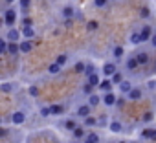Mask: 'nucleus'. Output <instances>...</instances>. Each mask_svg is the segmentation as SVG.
I'll return each mask as SVG.
<instances>
[{"mask_svg":"<svg viewBox=\"0 0 156 143\" xmlns=\"http://www.w3.org/2000/svg\"><path fill=\"white\" fill-rule=\"evenodd\" d=\"M154 134H156V130H154V128H145V130L141 132V138H143V139H152V138H154Z\"/></svg>","mask_w":156,"mask_h":143,"instance_id":"nucleus-21","label":"nucleus"},{"mask_svg":"<svg viewBox=\"0 0 156 143\" xmlns=\"http://www.w3.org/2000/svg\"><path fill=\"white\" fill-rule=\"evenodd\" d=\"M98 123H99V121H98L94 116H87V117H85V125H87V127H96Z\"/></svg>","mask_w":156,"mask_h":143,"instance_id":"nucleus-25","label":"nucleus"},{"mask_svg":"<svg viewBox=\"0 0 156 143\" xmlns=\"http://www.w3.org/2000/svg\"><path fill=\"white\" fill-rule=\"evenodd\" d=\"M8 48H9V42L6 39L0 40V53H8Z\"/></svg>","mask_w":156,"mask_h":143,"instance_id":"nucleus-30","label":"nucleus"},{"mask_svg":"<svg viewBox=\"0 0 156 143\" xmlns=\"http://www.w3.org/2000/svg\"><path fill=\"white\" fill-rule=\"evenodd\" d=\"M110 79H112V83H114V85H119V83L123 81V74H121V72H116V74H114Z\"/></svg>","mask_w":156,"mask_h":143,"instance_id":"nucleus-29","label":"nucleus"},{"mask_svg":"<svg viewBox=\"0 0 156 143\" xmlns=\"http://www.w3.org/2000/svg\"><path fill=\"white\" fill-rule=\"evenodd\" d=\"M130 90H132V85H130L129 81H121V83H119V92H121V94H129Z\"/></svg>","mask_w":156,"mask_h":143,"instance_id":"nucleus-16","label":"nucleus"},{"mask_svg":"<svg viewBox=\"0 0 156 143\" xmlns=\"http://www.w3.org/2000/svg\"><path fill=\"white\" fill-rule=\"evenodd\" d=\"M6 136H8V130L2 128V130H0V138H6Z\"/></svg>","mask_w":156,"mask_h":143,"instance_id":"nucleus-45","label":"nucleus"},{"mask_svg":"<svg viewBox=\"0 0 156 143\" xmlns=\"http://www.w3.org/2000/svg\"><path fill=\"white\" fill-rule=\"evenodd\" d=\"M136 57H138V61H140V64H147V62H149V55H147L145 51H140V53H138Z\"/></svg>","mask_w":156,"mask_h":143,"instance_id":"nucleus-28","label":"nucleus"},{"mask_svg":"<svg viewBox=\"0 0 156 143\" xmlns=\"http://www.w3.org/2000/svg\"><path fill=\"white\" fill-rule=\"evenodd\" d=\"M149 15H151V9H149L147 6L140 9V17H141V19H149Z\"/></svg>","mask_w":156,"mask_h":143,"instance_id":"nucleus-34","label":"nucleus"},{"mask_svg":"<svg viewBox=\"0 0 156 143\" xmlns=\"http://www.w3.org/2000/svg\"><path fill=\"white\" fill-rule=\"evenodd\" d=\"M31 48H33V44H31V40H30V39H26V40H22V42H20V53H30V51H31Z\"/></svg>","mask_w":156,"mask_h":143,"instance_id":"nucleus-10","label":"nucleus"},{"mask_svg":"<svg viewBox=\"0 0 156 143\" xmlns=\"http://www.w3.org/2000/svg\"><path fill=\"white\" fill-rule=\"evenodd\" d=\"M13 90H15V86L11 83H2V85H0V92H4V94H9Z\"/></svg>","mask_w":156,"mask_h":143,"instance_id":"nucleus-22","label":"nucleus"},{"mask_svg":"<svg viewBox=\"0 0 156 143\" xmlns=\"http://www.w3.org/2000/svg\"><path fill=\"white\" fill-rule=\"evenodd\" d=\"M123 53H125L123 46H114V48H112V57H114V59H121Z\"/></svg>","mask_w":156,"mask_h":143,"instance_id":"nucleus-14","label":"nucleus"},{"mask_svg":"<svg viewBox=\"0 0 156 143\" xmlns=\"http://www.w3.org/2000/svg\"><path fill=\"white\" fill-rule=\"evenodd\" d=\"M141 96H143V92H141L140 88H132V90L127 94V99H130V101H140Z\"/></svg>","mask_w":156,"mask_h":143,"instance_id":"nucleus-7","label":"nucleus"},{"mask_svg":"<svg viewBox=\"0 0 156 143\" xmlns=\"http://www.w3.org/2000/svg\"><path fill=\"white\" fill-rule=\"evenodd\" d=\"M119 143H127V141H119Z\"/></svg>","mask_w":156,"mask_h":143,"instance_id":"nucleus-49","label":"nucleus"},{"mask_svg":"<svg viewBox=\"0 0 156 143\" xmlns=\"http://www.w3.org/2000/svg\"><path fill=\"white\" fill-rule=\"evenodd\" d=\"M85 68H87V64H85V62H81V61H79V62H75V66H73V70L77 72V74H81V72H85Z\"/></svg>","mask_w":156,"mask_h":143,"instance_id":"nucleus-33","label":"nucleus"},{"mask_svg":"<svg viewBox=\"0 0 156 143\" xmlns=\"http://www.w3.org/2000/svg\"><path fill=\"white\" fill-rule=\"evenodd\" d=\"M94 72H96L94 64H87V68H85V74H87V75H90V74H94Z\"/></svg>","mask_w":156,"mask_h":143,"instance_id":"nucleus-40","label":"nucleus"},{"mask_svg":"<svg viewBox=\"0 0 156 143\" xmlns=\"http://www.w3.org/2000/svg\"><path fill=\"white\" fill-rule=\"evenodd\" d=\"M64 128H66V130H70V132H73V130L77 128L75 119H66V121H64Z\"/></svg>","mask_w":156,"mask_h":143,"instance_id":"nucleus-20","label":"nucleus"},{"mask_svg":"<svg viewBox=\"0 0 156 143\" xmlns=\"http://www.w3.org/2000/svg\"><path fill=\"white\" fill-rule=\"evenodd\" d=\"M15 22H17V11H15V9H11V8H8V9L4 11V24L11 28Z\"/></svg>","mask_w":156,"mask_h":143,"instance_id":"nucleus-1","label":"nucleus"},{"mask_svg":"<svg viewBox=\"0 0 156 143\" xmlns=\"http://www.w3.org/2000/svg\"><path fill=\"white\" fill-rule=\"evenodd\" d=\"M108 128H110V132H114V134H118V132H123V127H121V123L119 121H110V125H108Z\"/></svg>","mask_w":156,"mask_h":143,"instance_id":"nucleus-12","label":"nucleus"},{"mask_svg":"<svg viewBox=\"0 0 156 143\" xmlns=\"http://www.w3.org/2000/svg\"><path fill=\"white\" fill-rule=\"evenodd\" d=\"M107 4H108V0H94L96 8H107Z\"/></svg>","mask_w":156,"mask_h":143,"instance_id":"nucleus-37","label":"nucleus"},{"mask_svg":"<svg viewBox=\"0 0 156 143\" xmlns=\"http://www.w3.org/2000/svg\"><path fill=\"white\" fill-rule=\"evenodd\" d=\"M152 141H156V134H154V138H152Z\"/></svg>","mask_w":156,"mask_h":143,"instance_id":"nucleus-48","label":"nucleus"},{"mask_svg":"<svg viewBox=\"0 0 156 143\" xmlns=\"http://www.w3.org/2000/svg\"><path fill=\"white\" fill-rule=\"evenodd\" d=\"M19 6H20V9H30L31 8V0H19Z\"/></svg>","mask_w":156,"mask_h":143,"instance_id":"nucleus-31","label":"nucleus"},{"mask_svg":"<svg viewBox=\"0 0 156 143\" xmlns=\"http://www.w3.org/2000/svg\"><path fill=\"white\" fill-rule=\"evenodd\" d=\"M87 138H90V139H92V141H96V143H98V141H99V136H98V134H96V132H90V134H88V136H87Z\"/></svg>","mask_w":156,"mask_h":143,"instance_id":"nucleus-41","label":"nucleus"},{"mask_svg":"<svg viewBox=\"0 0 156 143\" xmlns=\"http://www.w3.org/2000/svg\"><path fill=\"white\" fill-rule=\"evenodd\" d=\"M73 138H75V139H85V130H83L81 127H77V128L73 130Z\"/></svg>","mask_w":156,"mask_h":143,"instance_id":"nucleus-27","label":"nucleus"},{"mask_svg":"<svg viewBox=\"0 0 156 143\" xmlns=\"http://www.w3.org/2000/svg\"><path fill=\"white\" fill-rule=\"evenodd\" d=\"M15 2V0H6V4H13Z\"/></svg>","mask_w":156,"mask_h":143,"instance_id":"nucleus-47","label":"nucleus"},{"mask_svg":"<svg viewBox=\"0 0 156 143\" xmlns=\"http://www.w3.org/2000/svg\"><path fill=\"white\" fill-rule=\"evenodd\" d=\"M73 13H75V8H73V6H70V4H68V6H64V8L61 9V15H62L64 19H72V17H73Z\"/></svg>","mask_w":156,"mask_h":143,"instance_id":"nucleus-8","label":"nucleus"},{"mask_svg":"<svg viewBox=\"0 0 156 143\" xmlns=\"http://www.w3.org/2000/svg\"><path fill=\"white\" fill-rule=\"evenodd\" d=\"M129 40H130V44H134V46H136V44H140V42H143V40H141V33H138V31H134V33L130 35V39H129Z\"/></svg>","mask_w":156,"mask_h":143,"instance_id":"nucleus-18","label":"nucleus"},{"mask_svg":"<svg viewBox=\"0 0 156 143\" xmlns=\"http://www.w3.org/2000/svg\"><path fill=\"white\" fill-rule=\"evenodd\" d=\"M28 94H30L31 97H39V86H35V85H31V86L28 88Z\"/></svg>","mask_w":156,"mask_h":143,"instance_id":"nucleus-32","label":"nucleus"},{"mask_svg":"<svg viewBox=\"0 0 156 143\" xmlns=\"http://www.w3.org/2000/svg\"><path fill=\"white\" fill-rule=\"evenodd\" d=\"M138 66H140L138 57H130V59H127V68H129V70H136Z\"/></svg>","mask_w":156,"mask_h":143,"instance_id":"nucleus-15","label":"nucleus"},{"mask_svg":"<svg viewBox=\"0 0 156 143\" xmlns=\"http://www.w3.org/2000/svg\"><path fill=\"white\" fill-rule=\"evenodd\" d=\"M61 70H62V66H61V64H59L57 61H55V62H53V64H51V66L48 68V72H50V74H59Z\"/></svg>","mask_w":156,"mask_h":143,"instance_id":"nucleus-26","label":"nucleus"},{"mask_svg":"<svg viewBox=\"0 0 156 143\" xmlns=\"http://www.w3.org/2000/svg\"><path fill=\"white\" fill-rule=\"evenodd\" d=\"M8 53H11V55H17V53H20V44H17V42H9Z\"/></svg>","mask_w":156,"mask_h":143,"instance_id":"nucleus-17","label":"nucleus"},{"mask_svg":"<svg viewBox=\"0 0 156 143\" xmlns=\"http://www.w3.org/2000/svg\"><path fill=\"white\" fill-rule=\"evenodd\" d=\"M143 117H145V121H151V119H152V114H151V112H147Z\"/></svg>","mask_w":156,"mask_h":143,"instance_id":"nucleus-44","label":"nucleus"},{"mask_svg":"<svg viewBox=\"0 0 156 143\" xmlns=\"http://www.w3.org/2000/svg\"><path fill=\"white\" fill-rule=\"evenodd\" d=\"M99 103H101V97H99V96H96V94H90V97H88V105L98 106Z\"/></svg>","mask_w":156,"mask_h":143,"instance_id":"nucleus-24","label":"nucleus"},{"mask_svg":"<svg viewBox=\"0 0 156 143\" xmlns=\"http://www.w3.org/2000/svg\"><path fill=\"white\" fill-rule=\"evenodd\" d=\"M66 61H68V57H66L64 53H61V55H57V62H59L61 66H64V64H66Z\"/></svg>","mask_w":156,"mask_h":143,"instance_id":"nucleus-39","label":"nucleus"},{"mask_svg":"<svg viewBox=\"0 0 156 143\" xmlns=\"http://www.w3.org/2000/svg\"><path fill=\"white\" fill-rule=\"evenodd\" d=\"M88 83H90V85H94V86H99V83H101V81H99V75L96 74V72L88 75Z\"/></svg>","mask_w":156,"mask_h":143,"instance_id":"nucleus-23","label":"nucleus"},{"mask_svg":"<svg viewBox=\"0 0 156 143\" xmlns=\"http://www.w3.org/2000/svg\"><path fill=\"white\" fill-rule=\"evenodd\" d=\"M22 24H24V26H31V24H33V20H31L30 17H26V19L22 20Z\"/></svg>","mask_w":156,"mask_h":143,"instance_id":"nucleus-42","label":"nucleus"},{"mask_svg":"<svg viewBox=\"0 0 156 143\" xmlns=\"http://www.w3.org/2000/svg\"><path fill=\"white\" fill-rule=\"evenodd\" d=\"M41 116H42V117L51 116V108H50V106H42V108H41Z\"/></svg>","mask_w":156,"mask_h":143,"instance_id":"nucleus-36","label":"nucleus"},{"mask_svg":"<svg viewBox=\"0 0 156 143\" xmlns=\"http://www.w3.org/2000/svg\"><path fill=\"white\" fill-rule=\"evenodd\" d=\"M83 143H96V141H92L90 138H85V141H83Z\"/></svg>","mask_w":156,"mask_h":143,"instance_id":"nucleus-46","label":"nucleus"},{"mask_svg":"<svg viewBox=\"0 0 156 143\" xmlns=\"http://www.w3.org/2000/svg\"><path fill=\"white\" fill-rule=\"evenodd\" d=\"M50 108H51V116H61L64 112V106L62 105H51Z\"/></svg>","mask_w":156,"mask_h":143,"instance_id":"nucleus-19","label":"nucleus"},{"mask_svg":"<svg viewBox=\"0 0 156 143\" xmlns=\"http://www.w3.org/2000/svg\"><path fill=\"white\" fill-rule=\"evenodd\" d=\"M116 72H118V68H116V64H114V62H105V66H103V75L112 77Z\"/></svg>","mask_w":156,"mask_h":143,"instance_id":"nucleus-3","label":"nucleus"},{"mask_svg":"<svg viewBox=\"0 0 156 143\" xmlns=\"http://www.w3.org/2000/svg\"><path fill=\"white\" fill-rule=\"evenodd\" d=\"M6 39H9L11 42H17V40L20 39V31H19V30H15V28H11V30L8 31V37H6Z\"/></svg>","mask_w":156,"mask_h":143,"instance_id":"nucleus-9","label":"nucleus"},{"mask_svg":"<svg viewBox=\"0 0 156 143\" xmlns=\"http://www.w3.org/2000/svg\"><path fill=\"white\" fill-rule=\"evenodd\" d=\"M140 33H141V40H143V42H145V40H151V37L154 35V33H152V28H151L149 24H147V26H143Z\"/></svg>","mask_w":156,"mask_h":143,"instance_id":"nucleus-6","label":"nucleus"},{"mask_svg":"<svg viewBox=\"0 0 156 143\" xmlns=\"http://www.w3.org/2000/svg\"><path fill=\"white\" fill-rule=\"evenodd\" d=\"M83 92H85V94H88V96H90V94H94V85L87 83V85L83 86Z\"/></svg>","mask_w":156,"mask_h":143,"instance_id":"nucleus-35","label":"nucleus"},{"mask_svg":"<svg viewBox=\"0 0 156 143\" xmlns=\"http://www.w3.org/2000/svg\"><path fill=\"white\" fill-rule=\"evenodd\" d=\"M112 85H114V83H112V79H110V81H108V79H103V81L99 83V86H98V88H99V90H103V92H110Z\"/></svg>","mask_w":156,"mask_h":143,"instance_id":"nucleus-11","label":"nucleus"},{"mask_svg":"<svg viewBox=\"0 0 156 143\" xmlns=\"http://www.w3.org/2000/svg\"><path fill=\"white\" fill-rule=\"evenodd\" d=\"M73 143H79V141H73Z\"/></svg>","mask_w":156,"mask_h":143,"instance_id":"nucleus-50","label":"nucleus"},{"mask_svg":"<svg viewBox=\"0 0 156 143\" xmlns=\"http://www.w3.org/2000/svg\"><path fill=\"white\" fill-rule=\"evenodd\" d=\"M98 26H99V24H98L96 20H90V22L87 24V30H88V31H94V30H98Z\"/></svg>","mask_w":156,"mask_h":143,"instance_id":"nucleus-38","label":"nucleus"},{"mask_svg":"<svg viewBox=\"0 0 156 143\" xmlns=\"http://www.w3.org/2000/svg\"><path fill=\"white\" fill-rule=\"evenodd\" d=\"M22 35H24V39H33L35 37V31H33V28L31 26H24V30H22Z\"/></svg>","mask_w":156,"mask_h":143,"instance_id":"nucleus-13","label":"nucleus"},{"mask_svg":"<svg viewBox=\"0 0 156 143\" xmlns=\"http://www.w3.org/2000/svg\"><path fill=\"white\" fill-rule=\"evenodd\" d=\"M92 108H94L92 105H81L79 108H77V112H75V114H77V116H79V117H83V119H85L87 116H90V112H92Z\"/></svg>","mask_w":156,"mask_h":143,"instance_id":"nucleus-5","label":"nucleus"},{"mask_svg":"<svg viewBox=\"0 0 156 143\" xmlns=\"http://www.w3.org/2000/svg\"><path fill=\"white\" fill-rule=\"evenodd\" d=\"M11 121H13V125H22L26 121V114L20 112V110H17V112L11 114Z\"/></svg>","mask_w":156,"mask_h":143,"instance_id":"nucleus-4","label":"nucleus"},{"mask_svg":"<svg viewBox=\"0 0 156 143\" xmlns=\"http://www.w3.org/2000/svg\"><path fill=\"white\" fill-rule=\"evenodd\" d=\"M151 44H152V48H156V33L151 37Z\"/></svg>","mask_w":156,"mask_h":143,"instance_id":"nucleus-43","label":"nucleus"},{"mask_svg":"<svg viewBox=\"0 0 156 143\" xmlns=\"http://www.w3.org/2000/svg\"><path fill=\"white\" fill-rule=\"evenodd\" d=\"M103 103H105L107 106H114V105L118 103L116 94H114V92H105V96H103Z\"/></svg>","mask_w":156,"mask_h":143,"instance_id":"nucleus-2","label":"nucleus"}]
</instances>
